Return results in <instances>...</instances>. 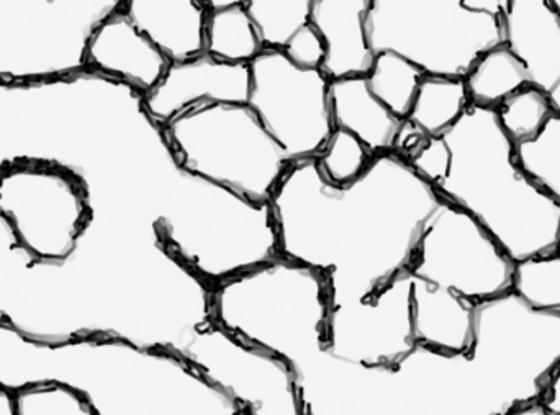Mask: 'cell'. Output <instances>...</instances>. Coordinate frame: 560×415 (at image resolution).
<instances>
[{"label": "cell", "instance_id": "6da1fadb", "mask_svg": "<svg viewBox=\"0 0 560 415\" xmlns=\"http://www.w3.org/2000/svg\"><path fill=\"white\" fill-rule=\"evenodd\" d=\"M441 199L401 157L382 154L348 187L329 183L316 161L295 163L269 206L279 257L323 273L329 306L368 298L407 270Z\"/></svg>", "mask_w": 560, "mask_h": 415}, {"label": "cell", "instance_id": "7a4b0ae2", "mask_svg": "<svg viewBox=\"0 0 560 415\" xmlns=\"http://www.w3.org/2000/svg\"><path fill=\"white\" fill-rule=\"evenodd\" d=\"M438 193L472 216L513 260L560 250V205L520 169L492 108L470 104L407 161Z\"/></svg>", "mask_w": 560, "mask_h": 415}, {"label": "cell", "instance_id": "3957f363", "mask_svg": "<svg viewBox=\"0 0 560 415\" xmlns=\"http://www.w3.org/2000/svg\"><path fill=\"white\" fill-rule=\"evenodd\" d=\"M22 388L61 384L95 415H249L183 355L108 337L30 342L16 367Z\"/></svg>", "mask_w": 560, "mask_h": 415}, {"label": "cell", "instance_id": "277c9868", "mask_svg": "<svg viewBox=\"0 0 560 415\" xmlns=\"http://www.w3.org/2000/svg\"><path fill=\"white\" fill-rule=\"evenodd\" d=\"M212 298L213 324L292 371L325 352L328 282L310 266L278 257L219 283Z\"/></svg>", "mask_w": 560, "mask_h": 415}, {"label": "cell", "instance_id": "5b68a950", "mask_svg": "<svg viewBox=\"0 0 560 415\" xmlns=\"http://www.w3.org/2000/svg\"><path fill=\"white\" fill-rule=\"evenodd\" d=\"M154 224L167 250L212 288L279 257L269 203L255 205L184 170L179 195Z\"/></svg>", "mask_w": 560, "mask_h": 415}, {"label": "cell", "instance_id": "8992f818", "mask_svg": "<svg viewBox=\"0 0 560 415\" xmlns=\"http://www.w3.org/2000/svg\"><path fill=\"white\" fill-rule=\"evenodd\" d=\"M509 0H372L365 16L375 55L394 52L430 78L464 81L505 45Z\"/></svg>", "mask_w": 560, "mask_h": 415}, {"label": "cell", "instance_id": "52a82bcc", "mask_svg": "<svg viewBox=\"0 0 560 415\" xmlns=\"http://www.w3.org/2000/svg\"><path fill=\"white\" fill-rule=\"evenodd\" d=\"M184 173L268 205L292 164L248 105L203 104L161 128Z\"/></svg>", "mask_w": 560, "mask_h": 415}, {"label": "cell", "instance_id": "ba28073f", "mask_svg": "<svg viewBox=\"0 0 560 415\" xmlns=\"http://www.w3.org/2000/svg\"><path fill=\"white\" fill-rule=\"evenodd\" d=\"M0 214L16 242L39 262L62 263L94 221L84 179L52 161L0 167Z\"/></svg>", "mask_w": 560, "mask_h": 415}, {"label": "cell", "instance_id": "9c48e42d", "mask_svg": "<svg viewBox=\"0 0 560 415\" xmlns=\"http://www.w3.org/2000/svg\"><path fill=\"white\" fill-rule=\"evenodd\" d=\"M407 272L480 305L512 292L515 262L472 216L441 200L421 229Z\"/></svg>", "mask_w": 560, "mask_h": 415}, {"label": "cell", "instance_id": "30bf717a", "mask_svg": "<svg viewBox=\"0 0 560 415\" xmlns=\"http://www.w3.org/2000/svg\"><path fill=\"white\" fill-rule=\"evenodd\" d=\"M248 107L290 164L313 161L335 131L329 81L319 69H302L282 52L265 49L249 64Z\"/></svg>", "mask_w": 560, "mask_h": 415}, {"label": "cell", "instance_id": "8fae6325", "mask_svg": "<svg viewBox=\"0 0 560 415\" xmlns=\"http://www.w3.org/2000/svg\"><path fill=\"white\" fill-rule=\"evenodd\" d=\"M415 348L407 270L368 298L329 306L325 344L329 357L362 368H394Z\"/></svg>", "mask_w": 560, "mask_h": 415}, {"label": "cell", "instance_id": "7c38bea8", "mask_svg": "<svg viewBox=\"0 0 560 415\" xmlns=\"http://www.w3.org/2000/svg\"><path fill=\"white\" fill-rule=\"evenodd\" d=\"M249 88V64H230L202 55L171 62L163 81L141 97V104L161 130L197 105H248Z\"/></svg>", "mask_w": 560, "mask_h": 415}, {"label": "cell", "instance_id": "4fadbf2b", "mask_svg": "<svg viewBox=\"0 0 560 415\" xmlns=\"http://www.w3.org/2000/svg\"><path fill=\"white\" fill-rule=\"evenodd\" d=\"M170 66V59L135 26L121 7L102 20L85 48V71L127 85L141 97L163 81Z\"/></svg>", "mask_w": 560, "mask_h": 415}, {"label": "cell", "instance_id": "5bb4252c", "mask_svg": "<svg viewBox=\"0 0 560 415\" xmlns=\"http://www.w3.org/2000/svg\"><path fill=\"white\" fill-rule=\"evenodd\" d=\"M372 0H312V25L322 36L325 59L319 71L329 81L364 78L374 64L365 16Z\"/></svg>", "mask_w": 560, "mask_h": 415}, {"label": "cell", "instance_id": "9a60e30c", "mask_svg": "<svg viewBox=\"0 0 560 415\" xmlns=\"http://www.w3.org/2000/svg\"><path fill=\"white\" fill-rule=\"evenodd\" d=\"M506 46L520 59L529 84L549 91L560 71V12L552 0H509Z\"/></svg>", "mask_w": 560, "mask_h": 415}, {"label": "cell", "instance_id": "2e32d148", "mask_svg": "<svg viewBox=\"0 0 560 415\" xmlns=\"http://www.w3.org/2000/svg\"><path fill=\"white\" fill-rule=\"evenodd\" d=\"M125 15L170 59L184 62L206 55V5L199 0H130Z\"/></svg>", "mask_w": 560, "mask_h": 415}, {"label": "cell", "instance_id": "e0dca14e", "mask_svg": "<svg viewBox=\"0 0 560 415\" xmlns=\"http://www.w3.org/2000/svg\"><path fill=\"white\" fill-rule=\"evenodd\" d=\"M476 305L411 276V321L420 347L463 354L472 344Z\"/></svg>", "mask_w": 560, "mask_h": 415}, {"label": "cell", "instance_id": "ac0fdd59", "mask_svg": "<svg viewBox=\"0 0 560 415\" xmlns=\"http://www.w3.org/2000/svg\"><path fill=\"white\" fill-rule=\"evenodd\" d=\"M469 105L466 82L424 75L410 114L401 120L395 156L410 161L428 141L450 130Z\"/></svg>", "mask_w": 560, "mask_h": 415}, {"label": "cell", "instance_id": "d6986e66", "mask_svg": "<svg viewBox=\"0 0 560 415\" xmlns=\"http://www.w3.org/2000/svg\"><path fill=\"white\" fill-rule=\"evenodd\" d=\"M329 100L335 128L358 138L374 156L394 154L401 120L371 94L365 75L331 81Z\"/></svg>", "mask_w": 560, "mask_h": 415}, {"label": "cell", "instance_id": "ffe728a7", "mask_svg": "<svg viewBox=\"0 0 560 415\" xmlns=\"http://www.w3.org/2000/svg\"><path fill=\"white\" fill-rule=\"evenodd\" d=\"M225 390L249 415H302L292 368L279 358L243 368L226 381Z\"/></svg>", "mask_w": 560, "mask_h": 415}, {"label": "cell", "instance_id": "44dd1931", "mask_svg": "<svg viewBox=\"0 0 560 415\" xmlns=\"http://www.w3.org/2000/svg\"><path fill=\"white\" fill-rule=\"evenodd\" d=\"M206 5V55L230 64H252L265 48L242 0H209Z\"/></svg>", "mask_w": 560, "mask_h": 415}, {"label": "cell", "instance_id": "7402d4cb", "mask_svg": "<svg viewBox=\"0 0 560 415\" xmlns=\"http://www.w3.org/2000/svg\"><path fill=\"white\" fill-rule=\"evenodd\" d=\"M464 82L470 104L492 110L516 92L532 85L525 68L506 43L487 51Z\"/></svg>", "mask_w": 560, "mask_h": 415}, {"label": "cell", "instance_id": "603a6c76", "mask_svg": "<svg viewBox=\"0 0 560 415\" xmlns=\"http://www.w3.org/2000/svg\"><path fill=\"white\" fill-rule=\"evenodd\" d=\"M522 173L560 205V114H555L533 137L513 143Z\"/></svg>", "mask_w": 560, "mask_h": 415}, {"label": "cell", "instance_id": "cb8c5ba5", "mask_svg": "<svg viewBox=\"0 0 560 415\" xmlns=\"http://www.w3.org/2000/svg\"><path fill=\"white\" fill-rule=\"evenodd\" d=\"M262 48L283 52L312 25V0H248Z\"/></svg>", "mask_w": 560, "mask_h": 415}, {"label": "cell", "instance_id": "d4e9b609", "mask_svg": "<svg viewBox=\"0 0 560 415\" xmlns=\"http://www.w3.org/2000/svg\"><path fill=\"white\" fill-rule=\"evenodd\" d=\"M423 72L394 52H378L365 75L371 94L398 120L410 114Z\"/></svg>", "mask_w": 560, "mask_h": 415}, {"label": "cell", "instance_id": "484cf974", "mask_svg": "<svg viewBox=\"0 0 560 415\" xmlns=\"http://www.w3.org/2000/svg\"><path fill=\"white\" fill-rule=\"evenodd\" d=\"M512 292L533 309L560 315V250L515 262Z\"/></svg>", "mask_w": 560, "mask_h": 415}, {"label": "cell", "instance_id": "4316f807", "mask_svg": "<svg viewBox=\"0 0 560 415\" xmlns=\"http://www.w3.org/2000/svg\"><path fill=\"white\" fill-rule=\"evenodd\" d=\"M375 157L358 138L335 128L325 150L315 161L319 174L329 183L348 187L364 176Z\"/></svg>", "mask_w": 560, "mask_h": 415}, {"label": "cell", "instance_id": "83f0119b", "mask_svg": "<svg viewBox=\"0 0 560 415\" xmlns=\"http://www.w3.org/2000/svg\"><path fill=\"white\" fill-rule=\"evenodd\" d=\"M495 114L506 137L512 143H518L533 137L555 114V108L541 91L529 85L502 102Z\"/></svg>", "mask_w": 560, "mask_h": 415}, {"label": "cell", "instance_id": "f1b7e54d", "mask_svg": "<svg viewBox=\"0 0 560 415\" xmlns=\"http://www.w3.org/2000/svg\"><path fill=\"white\" fill-rule=\"evenodd\" d=\"M12 396L15 415H95L81 394L61 384H36Z\"/></svg>", "mask_w": 560, "mask_h": 415}, {"label": "cell", "instance_id": "f546056e", "mask_svg": "<svg viewBox=\"0 0 560 415\" xmlns=\"http://www.w3.org/2000/svg\"><path fill=\"white\" fill-rule=\"evenodd\" d=\"M541 403L552 411L555 414H560V367L552 375L551 381L546 387L545 394H542Z\"/></svg>", "mask_w": 560, "mask_h": 415}, {"label": "cell", "instance_id": "4dcf8cb0", "mask_svg": "<svg viewBox=\"0 0 560 415\" xmlns=\"http://www.w3.org/2000/svg\"><path fill=\"white\" fill-rule=\"evenodd\" d=\"M506 415H560L549 411L545 404L539 401H533V403L523 404V406L516 407V410L510 411Z\"/></svg>", "mask_w": 560, "mask_h": 415}, {"label": "cell", "instance_id": "1f68e13d", "mask_svg": "<svg viewBox=\"0 0 560 415\" xmlns=\"http://www.w3.org/2000/svg\"><path fill=\"white\" fill-rule=\"evenodd\" d=\"M552 3H555L556 9L560 12V0H552ZM545 95L549 98V102H551L552 108L560 114V71L558 78H556L555 84L549 87V91L546 92Z\"/></svg>", "mask_w": 560, "mask_h": 415}, {"label": "cell", "instance_id": "d6a6232c", "mask_svg": "<svg viewBox=\"0 0 560 415\" xmlns=\"http://www.w3.org/2000/svg\"><path fill=\"white\" fill-rule=\"evenodd\" d=\"M0 415H15L13 396L9 391L0 390Z\"/></svg>", "mask_w": 560, "mask_h": 415}]
</instances>
